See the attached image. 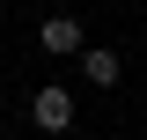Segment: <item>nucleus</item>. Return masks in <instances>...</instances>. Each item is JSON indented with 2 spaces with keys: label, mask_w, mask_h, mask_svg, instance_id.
Here are the masks:
<instances>
[{
  "label": "nucleus",
  "mask_w": 147,
  "mask_h": 140,
  "mask_svg": "<svg viewBox=\"0 0 147 140\" xmlns=\"http://www.w3.org/2000/svg\"><path fill=\"white\" fill-rule=\"evenodd\" d=\"M81 74H88L96 88H110V81H118V52H103V44H96V52H81Z\"/></svg>",
  "instance_id": "7ed1b4c3"
},
{
  "label": "nucleus",
  "mask_w": 147,
  "mask_h": 140,
  "mask_svg": "<svg viewBox=\"0 0 147 140\" xmlns=\"http://www.w3.org/2000/svg\"><path fill=\"white\" fill-rule=\"evenodd\" d=\"M30 118L44 125V133H66V125H74V96H66V88H37V96H30Z\"/></svg>",
  "instance_id": "f257e3e1"
},
{
  "label": "nucleus",
  "mask_w": 147,
  "mask_h": 140,
  "mask_svg": "<svg viewBox=\"0 0 147 140\" xmlns=\"http://www.w3.org/2000/svg\"><path fill=\"white\" fill-rule=\"evenodd\" d=\"M37 44H44V52H59V59H66V52H81V22H74V15H52Z\"/></svg>",
  "instance_id": "f03ea898"
}]
</instances>
